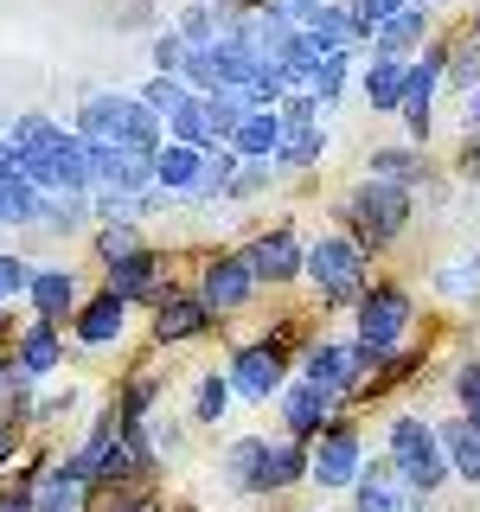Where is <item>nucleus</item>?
Listing matches in <instances>:
<instances>
[{
  "label": "nucleus",
  "mask_w": 480,
  "mask_h": 512,
  "mask_svg": "<svg viewBox=\"0 0 480 512\" xmlns=\"http://www.w3.org/2000/svg\"><path fill=\"white\" fill-rule=\"evenodd\" d=\"M320 154H327L320 122H288V128H282V141H276V160H282V167H314Z\"/></svg>",
  "instance_id": "b1692460"
},
{
  "label": "nucleus",
  "mask_w": 480,
  "mask_h": 512,
  "mask_svg": "<svg viewBox=\"0 0 480 512\" xmlns=\"http://www.w3.org/2000/svg\"><path fill=\"white\" fill-rule=\"evenodd\" d=\"M359 468H365V461H359V429L333 416V423L314 436V448H308V480H314V487H352Z\"/></svg>",
  "instance_id": "6e6552de"
},
{
  "label": "nucleus",
  "mask_w": 480,
  "mask_h": 512,
  "mask_svg": "<svg viewBox=\"0 0 480 512\" xmlns=\"http://www.w3.org/2000/svg\"><path fill=\"white\" fill-rule=\"evenodd\" d=\"M378 359H384V352L359 346V340H320V346L308 352V359H301V378L320 384V391H333V397H352Z\"/></svg>",
  "instance_id": "423d86ee"
},
{
  "label": "nucleus",
  "mask_w": 480,
  "mask_h": 512,
  "mask_svg": "<svg viewBox=\"0 0 480 512\" xmlns=\"http://www.w3.org/2000/svg\"><path fill=\"white\" fill-rule=\"evenodd\" d=\"M173 141H186V148H218L212 141V128H205V109H199V96H186L180 109H173Z\"/></svg>",
  "instance_id": "2f4dec72"
},
{
  "label": "nucleus",
  "mask_w": 480,
  "mask_h": 512,
  "mask_svg": "<svg viewBox=\"0 0 480 512\" xmlns=\"http://www.w3.org/2000/svg\"><path fill=\"white\" fill-rule=\"evenodd\" d=\"M276 141H282V116H276V109H250L224 148H231L237 160H269V154H276Z\"/></svg>",
  "instance_id": "6ab92c4d"
},
{
  "label": "nucleus",
  "mask_w": 480,
  "mask_h": 512,
  "mask_svg": "<svg viewBox=\"0 0 480 512\" xmlns=\"http://www.w3.org/2000/svg\"><path fill=\"white\" fill-rule=\"evenodd\" d=\"M135 250H141V231H135V224H103V231H96V256H103V269L122 263V256H135Z\"/></svg>",
  "instance_id": "f704fd0d"
},
{
  "label": "nucleus",
  "mask_w": 480,
  "mask_h": 512,
  "mask_svg": "<svg viewBox=\"0 0 480 512\" xmlns=\"http://www.w3.org/2000/svg\"><path fill=\"white\" fill-rule=\"evenodd\" d=\"M308 480V442H263V461H256L250 493H288Z\"/></svg>",
  "instance_id": "dca6fc26"
},
{
  "label": "nucleus",
  "mask_w": 480,
  "mask_h": 512,
  "mask_svg": "<svg viewBox=\"0 0 480 512\" xmlns=\"http://www.w3.org/2000/svg\"><path fill=\"white\" fill-rule=\"evenodd\" d=\"M199 160L205 148H186V141H160V154H154V186L167 192H192V180H199Z\"/></svg>",
  "instance_id": "aec40b11"
},
{
  "label": "nucleus",
  "mask_w": 480,
  "mask_h": 512,
  "mask_svg": "<svg viewBox=\"0 0 480 512\" xmlns=\"http://www.w3.org/2000/svg\"><path fill=\"white\" fill-rule=\"evenodd\" d=\"M397 96H404V64L372 58V64H365V103H372V109H397Z\"/></svg>",
  "instance_id": "c85d7f7f"
},
{
  "label": "nucleus",
  "mask_w": 480,
  "mask_h": 512,
  "mask_svg": "<svg viewBox=\"0 0 480 512\" xmlns=\"http://www.w3.org/2000/svg\"><path fill=\"white\" fill-rule=\"evenodd\" d=\"M186 96H192V90L180 84V77H154V84H148V90H141V103H148V109H154V116H173V109H180V103H186Z\"/></svg>",
  "instance_id": "4c0bfd02"
},
{
  "label": "nucleus",
  "mask_w": 480,
  "mask_h": 512,
  "mask_svg": "<svg viewBox=\"0 0 480 512\" xmlns=\"http://www.w3.org/2000/svg\"><path fill=\"white\" fill-rule=\"evenodd\" d=\"M365 269H372V256L352 244V237H320V244L301 250V276H314L327 308H352L365 295Z\"/></svg>",
  "instance_id": "20e7f679"
},
{
  "label": "nucleus",
  "mask_w": 480,
  "mask_h": 512,
  "mask_svg": "<svg viewBox=\"0 0 480 512\" xmlns=\"http://www.w3.org/2000/svg\"><path fill=\"white\" fill-rule=\"evenodd\" d=\"M32 480H39V468H26L7 493H0V512H32Z\"/></svg>",
  "instance_id": "79ce46f5"
},
{
  "label": "nucleus",
  "mask_w": 480,
  "mask_h": 512,
  "mask_svg": "<svg viewBox=\"0 0 480 512\" xmlns=\"http://www.w3.org/2000/svg\"><path fill=\"white\" fill-rule=\"evenodd\" d=\"M340 224H346V237L365 256L391 250L397 237H404V224H410V192L404 186H384V180H365V186H352L346 199H340Z\"/></svg>",
  "instance_id": "f03ea898"
},
{
  "label": "nucleus",
  "mask_w": 480,
  "mask_h": 512,
  "mask_svg": "<svg viewBox=\"0 0 480 512\" xmlns=\"http://www.w3.org/2000/svg\"><path fill=\"white\" fill-rule=\"evenodd\" d=\"M116 512H167V506H160V500H148V493H135V500H122Z\"/></svg>",
  "instance_id": "49530a36"
},
{
  "label": "nucleus",
  "mask_w": 480,
  "mask_h": 512,
  "mask_svg": "<svg viewBox=\"0 0 480 512\" xmlns=\"http://www.w3.org/2000/svg\"><path fill=\"white\" fill-rule=\"evenodd\" d=\"M199 109H205V128H212V141H218V148L237 135V122L250 116V103H244L237 90H212V96H199Z\"/></svg>",
  "instance_id": "393cba45"
},
{
  "label": "nucleus",
  "mask_w": 480,
  "mask_h": 512,
  "mask_svg": "<svg viewBox=\"0 0 480 512\" xmlns=\"http://www.w3.org/2000/svg\"><path fill=\"white\" fill-rule=\"evenodd\" d=\"M231 173H237V154L231 148H205V160H199V180H192V192H186V199H218V192L224 186H231Z\"/></svg>",
  "instance_id": "bb28decb"
},
{
  "label": "nucleus",
  "mask_w": 480,
  "mask_h": 512,
  "mask_svg": "<svg viewBox=\"0 0 480 512\" xmlns=\"http://www.w3.org/2000/svg\"><path fill=\"white\" fill-rule=\"evenodd\" d=\"M288 346H295V327H276L269 333V340H256V346H244L231 359V391H244V397H256V404H263V397H276L282 384H288Z\"/></svg>",
  "instance_id": "39448f33"
},
{
  "label": "nucleus",
  "mask_w": 480,
  "mask_h": 512,
  "mask_svg": "<svg viewBox=\"0 0 480 512\" xmlns=\"http://www.w3.org/2000/svg\"><path fill=\"white\" fill-rule=\"evenodd\" d=\"M384 461H391V468L404 474L410 487L423 493V500L448 480V461H442L436 423H423V416H391V429H384Z\"/></svg>",
  "instance_id": "7ed1b4c3"
},
{
  "label": "nucleus",
  "mask_w": 480,
  "mask_h": 512,
  "mask_svg": "<svg viewBox=\"0 0 480 512\" xmlns=\"http://www.w3.org/2000/svg\"><path fill=\"white\" fill-rule=\"evenodd\" d=\"M352 493H359V506H352V512H423V493H416V487H410V480L397 474L384 455L372 461V468H359Z\"/></svg>",
  "instance_id": "9b49d317"
},
{
  "label": "nucleus",
  "mask_w": 480,
  "mask_h": 512,
  "mask_svg": "<svg viewBox=\"0 0 480 512\" xmlns=\"http://www.w3.org/2000/svg\"><path fill=\"white\" fill-rule=\"evenodd\" d=\"M0 333H7V308H0Z\"/></svg>",
  "instance_id": "de8ad7c7"
},
{
  "label": "nucleus",
  "mask_w": 480,
  "mask_h": 512,
  "mask_svg": "<svg viewBox=\"0 0 480 512\" xmlns=\"http://www.w3.org/2000/svg\"><path fill=\"white\" fill-rule=\"evenodd\" d=\"M359 346H372V352H391L397 340H404V327H410V295L397 282H372L359 301Z\"/></svg>",
  "instance_id": "0eeeda50"
},
{
  "label": "nucleus",
  "mask_w": 480,
  "mask_h": 512,
  "mask_svg": "<svg viewBox=\"0 0 480 512\" xmlns=\"http://www.w3.org/2000/svg\"><path fill=\"white\" fill-rule=\"evenodd\" d=\"M77 141H96V148H116V154H160V116L141 96H90L77 109Z\"/></svg>",
  "instance_id": "f257e3e1"
},
{
  "label": "nucleus",
  "mask_w": 480,
  "mask_h": 512,
  "mask_svg": "<svg viewBox=\"0 0 480 512\" xmlns=\"http://www.w3.org/2000/svg\"><path fill=\"white\" fill-rule=\"evenodd\" d=\"M58 359H64L58 327H52V320H32V327L20 333V372H26V378H45Z\"/></svg>",
  "instance_id": "5701e85b"
},
{
  "label": "nucleus",
  "mask_w": 480,
  "mask_h": 512,
  "mask_svg": "<svg viewBox=\"0 0 480 512\" xmlns=\"http://www.w3.org/2000/svg\"><path fill=\"white\" fill-rule=\"evenodd\" d=\"M154 269H160V256H154L148 244H141L135 256H122V263H109V288H103V295H116L122 308H128V301H160V295H167L173 282H160Z\"/></svg>",
  "instance_id": "4468645a"
},
{
  "label": "nucleus",
  "mask_w": 480,
  "mask_h": 512,
  "mask_svg": "<svg viewBox=\"0 0 480 512\" xmlns=\"http://www.w3.org/2000/svg\"><path fill=\"white\" fill-rule=\"evenodd\" d=\"M436 442H442L448 474L468 480V487H480V429L468 423V416H448V423H436Z\"/></svg>",
  "instance_id": "f3484780"
},
{
  "label": "nucleus",
  "mask_w": 480,
  "mask_h": 512,
  "mask_svg": "<svg viewBox=\"0 0 480 512\" xmlns=\"http://www.w3.org/2000/svg\"><path fill=\"white\" fill-rule=\"evenodd\" d=\"M423 32H429V13L423 7H404V13H391V20H384L378 32H372V52L378 58H391V64H404L410 58V45H423Z\"/></svg>",
  "instance_id": "412c9836"
},
{
  "label": "nucleus",
  "mask_w": 480,
  "mask_h": 512,
  "mask_svg": "<svg viewBox=\"0 0 480 512\" xmlns=\"http://www.w3.org/2000/svg\"><path fill=\"white\" fill-rule=\"evenodd\" d=\"M455 173H461V180H480V141H468V148H461Z\"/></svg>",
  "instance_id": "c03bdc74"
},
{
  "label": "nucleus",
  "mask_w": 480,
  "mask_h": 512,
  "mask_svg": "<svg viewBox=\"0 0 480 512\" xmlns=\"http://www.w3.org/2000/svg\"><path fill=\"white\" fill-rule=\"evenodd\" d=\"M20 455V423H0V468Z\"/></svg>",
  "instance_id": "a18cd8bd"
},
{
  "label": "nucleus",
  "mask_w": 480,
  "mask_h": 512,
  "mask_svg": "<svg viewBox=\"0 0 480 512\" xmlns=\"http://www.w3.org/2000/svg\"><path fill=\"white\" fill-rule=\"evenodd\" d=\"M122 327H128V308L116 295H96L77 308V340L84 346H109V340H122Z\"/></svg>",
  "instance_id": "4be33fe9"
},
{
  "label": "nucleus",
  "mask_w": 480,
  "mask_h": 512,
  "mask_svg": "<svg viewBox=\"0 0 480 512\" xmlns=\"http://www.w3.org/2000/svg\"><path fill=\"white\" fill-rule=\"evenodd\" d=\"M244 269H250V282H269V288H282V282H295L301 276V237L295 231H263V237H250L244 250Z\"/></svg>",
  "instance_id": "1a4fd4ad"
},
{
  "label": "nucleus",
  "mask_w": 480,
  "mask_h": 512,
  "mask_svg": "<svg viewBox=\"0 0 480 512\" xmlns=\"http://www.w3.org/2000/svg\"><path fill=\"white\" fill-rule=\"evenodd\" d=\"M455 391H461V416L480 429V359L461 365V378H455Z\"/></svg>",
  "instance_id": "ea45409f"
},
{
  "label": "nucleus",
  "mask_w": 480,
  "mask_h": 512,
  "mask_svg": "<svg viewBox=\"0 0 480 512\" xmlns=\"http://www.w3.org/2000/svg\"><path fill=\"white\" fill-rule=\"evenodd\" d=\"M45 199L32 180H0V224H39Z\"/></svg>",
  "instance_id": "cd10ccee"
},
{
  "label": "nucleus",
  "mask_w": 480,
  "mask_h": 512,
  "mask_svg": "<svg viewBox=\"0 0 480 512\" xmlns=\"http://www.w3.org/2000/svg\"><path fill=\"white\" fill-rule=\"evenodd\" d=\"M186 52H192V45L180 39V32H160V39H154V64H160V77H180Z\"/></svg>",
  "instance_id": "58836bf2"
},
{
  "label": "nucleus",
  "mask_w": 480,
  "mask_h": 512,
  "mask_svg": "<svg viewBox=\"0 0 480 512\" xmlns=\"http://www.w3.org/2000/svg\"><path fill=\"white\" fill-rule=\"evenodd\" d=\"M333 410H340V397L320 391V384H308V378L282 384V429H288V442H314L320 429L333 423Z\"/></svg>",
  "instance_id": "9d476101"
},
{
  "label": "nucleus",
  "mask_w": 480,
  "mask_h": 512,
  "mask_svg": "<svg viewBox=\"0 0 480 512\" xmlns=\"http://www.w3.org/2000/svg\"><path fill=\"white\" fill-rule=\"evenodd\" d=\"M436 288H442V295H455V301H480V263H455V269H442Z\"/></svg>",
  "instance_id": "e433bc0d"
},
{
  "label": "nucleus",
  "mask_w": 480,
  "mask_h": 512,
  "mask_svg": "<svg viewBox=\"0 0 480 512\" xmlns=\"http://www.w3.org/2000/svg\"><path fill=\"white\" fill-rule=\"evenodd\" d=\"M250 295H256V282H250V269H244V256H212L205 263V276H199V301H205V314H237V308H250Z\"/></svg>",
  "instance_id": "ddd939ff"
},
{
  "label": "nucleus",
  "mask_w": 480,
  "mask_h": 512,
  "mask_svg": "<svg viewBox=\"0 0 480 512\" xmlns=\"http://www.w3.org/2000/svg\"><path fill=\"white\" fill-rule=\"evenodd\" d=\"M346 64H352V45H346V52H333V58H320L314 71H308V77H314V90H308V96H314L320 109H327V103H340V84H346Z\"/></svg>",
  "instance_id": "7c9ffc66"
},
{
  "label": "nucleus",
  "mask_w": 480,
  "mask_h": 512,
  "mask_svg": "<svg viewBox=\"0 0 480 512\" xmlns=\"http://www.w3.org/2000/svg\"><path fill=\"white\" fill-rule=\"evenodd\" d=\"M192 416H199V423H218V416H231V378L205 372V378H199V397H192Z\"/></svg>",
  "instance_id": "473e14b6"
},
{
  "label": "nucleus",
  "mask_w": 480,
  "mask_h": 512,
  "mask_svg": "<svg viewBox=\"0 0 480 512\" xmlns=\"http://www.w3.org/2000/svg\"><path fill=\"white\" fill-rule=\"evenodd\" d=\"M320 7H333V0H276V13H282L288 26H308Z\"/></svg>",
  "instance_id": "37998d69"
},
{
  "label": "nucleus",
  "mask_w": 480,
  "mask_h": 512,
  "mask_svg": "<svg viewBox=\"0 0 480 512\" xmlns=\"http://www.w3.org/2000/svg\"><path fill=\"white\" fill-rule=\"evenodd\" d=\"M148 404H154V378H128L122 397H116V423H148Z\"/></svg>",
  "instance_id": "72a5a7b5"
},
{
  "label": "nucleus",
  "mask_w": 480,
  "mask_h": 512,
  "mask_svg": "<svg viewBox=\"0 0 480 512\" xmlns=\"http://www.w3.org/2000/svg\"><path fill=\"white\" fill-rule=\"evenodd\" d=\"M442 71H448V45H429L423 64H404V96H397V109H404L416 141H429V96H436Z\"/></svg>",
  "instance_id": "f8f14e48"
},
{
  "label": "nucleus",
  "mask_w": 480,
  "mask_h": 512,
  "mask_svg": "<svg viewBox=\"0 0 480 512\" xmlns=\"http://www.w3.org/2000/svg\"><path fill=\"white\" fill-rule=\"evenodd\" d=\"M26 301L39 308V320L58 327V320L77 308V276H71V269H39V276L26 282Z\"/></svg>",
  "instance_id": "a211bd4d"
},
{
  "label": "nucleus",
  "mask_w": 480,
  "mask_h": 512,
  "mask_svg": "<svg viewBox=\"0 0 480 512\" xmlns=\"http://www.w3.org/2000/svg\"><path fill=\"white\" fill-rule=\"evenodd\" d=\"M372 180L410 192L416 180H423V154H410V148H372Z\"/></svg>",
  "instance_id": "a878e982"
},
{
  "label": "nucleus",
  "mask_w": 480,
  "mask_h": 512,
  "mask_svg": "<svg viewBox=\"0 0 480 512\" xmlns=\"http://www.w3.org/2000/svg\"><path fill=\"white\" fill-rule=\"evenodd\" d=\"M173 32H180L186 45H212V39H218V20H212V7H205V0H192V7L180 13V26H173Z\"/></svg>",
  "instance_id": "c9c22d12"
},
{
  "label": "nucleus",
  "mask_w": 480,
  "mask_h": 512,
  "mask_svg": "<svg viewBox=\"0 0 480 512\" xmlns=\"http://www.w3.org/2000/svg\"><path fill=\"white\" fill-rule=\"evenodd\" d=\"M205 327H212V314H205V301H199V295H180V288H167V295L154 301V340H160V346L199 340Z\"/></svg>",
  "instance_id": "2eb2a0df"
},
{
  "label": "nucleus",
  "mask_w": 480,
  "mask_h": 512,
  "mask_svg": "<svg viewBox=\"0 0 480 512\" xmlns=\"http://www.w3.org/2000/svg\"><path fill=\"white\" fill-rule=\"evenodd\" d=\"M474 263H480V256H474Z\"/></svg>",
  "instance_id": "09e8293b"
},
{
  "label": "nucleus",
  "mask_w": 480,
  "mask_h": 512,
  "mask_svg": "<svg viewBox=\"0 0 480 512\" xmlns=\"http://www.w3.org/2000/svg\"><path fill=\"white\" fill-rule=\"evenodd\" d=\"M256 461H263V436H237L231 448H224V480H231L237 493H250V480H256Z\"/></svg>",
  "instance_id": "c756f323"
},
{
  "label": "nucleus",
  "mask_w": 480,
  "mask_h": 512,
  "mask_svg": "<svg viewBox=\"0 0 480 512\" xmlns=\"http://www.w3.org/2000/svg\"><path fill=\"white\" fill-rule=\"evenodd\" d=\"M26 282H32V269L20 263V256H0V301L26 295Z\"/></svg>",
  "instance_id": "a19ab883"
}]
</instances>
